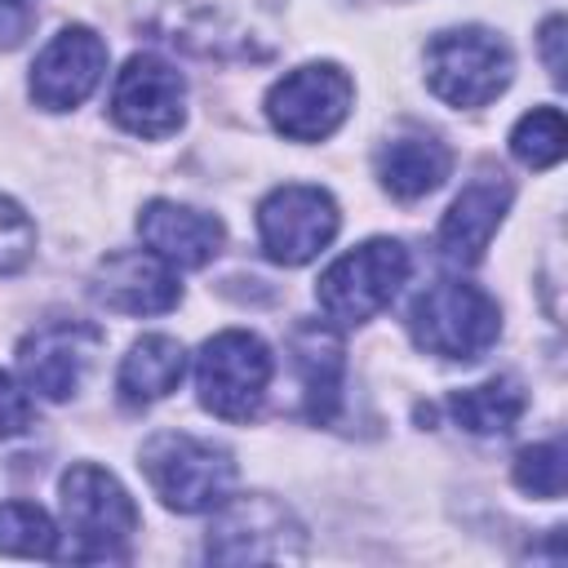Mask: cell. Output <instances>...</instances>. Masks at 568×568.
Segmentation results:
<instances>
[{"label": "cell", "mask_w": 568, "mask_h": 568, "mask_svg": "<svg viewBox=\"0 0 568 568\" xmlns=\"http://www.w3.org/2000/svg\"><path fill=\"white\" fill-rule=\"evenodd\" d=\"M559 44H564V18H550V22L541 27V53H546V71H550V80H564Z\"/></svg>", "instance_id": "484cf974"}, {"label": "cell", "mask_w": 568, "mask_h": 568, "mask_svg": "<svg viewBox=\"0 0 568 568\" xmlns=\"http://www.w3.org/2000/svg\"><path fill=\"white\" fill-rule=\"evenodd\" d=\"M186 373V351L182 342L164 337V333H146L129 346V355L120 359L115 373V390L129 408H146L155 399H164Z\"/></svg>", "instance_id": "e0dca14e"}, {"label": "cell", "mask_w": 568, "mask_h": 568, "mask_svg": "<svg viewBox=\"0 0 568 568\" xmlns=\"http://www.w3.org/2000/svg\"><path fill=\"white\" fill-rule=\"evenodd\" d=\"M93 293L102 306L120 311V315H160L169 306H178V275L169 262H160L151 248H124L111 253L98 275H93Z\"/></svg>", "instance_id": "5bb4252c"}, {"label": "cell", "mask_w": 568, "mask_h": 568, "mask_svg": "<svg viewBox=\"0 0 568 568\" xmlns=\"http://www.w3.org/2000/svg\"><path fill=\"white\" fill-rule=\"evenodd\" d=\"M453 169V155L444 142L426 138V133H404L390 138L377 151V178L395 200H422L430 195Z\"/></svg>", "instance_id": "ac0fdd59"}, {"label": "cell", "mask_w": 568, "mask_h": 568, "mask_svg": "<svg viewBox=\"0 0 568 568\" xmlns=\"http://www.w3.org/2000/svg\"><path fill=\"white\" fill-rule=\"evenodd\" d=\"M186 84L155 53H133L111 89V120L133 138H169L182 124Z\"/></svg>", "instance_id": "30bf717a"}, {"label": "cell", "mask_w": 568, "mask_h": 568, "mask_svg": "<svg viewBox=\"0 0 568 568\" xmlns=\"http://www.w3.org/2000/svg\"><path fill=\"white\" fill-rule=\"evenodd\" d=\"M515 484L532 497H564V444L559 439H546V444H528L519 457H515Z\"/></svg>", "instance_id": "7402d4cb"}, {"label": "cell", "mask_w": 568, "mask_h": 568, "mask_svg": "<svg viewBox=\"0 0 568 568\" xmlns=\"http://www.w3.org/2000/svg\"><path fill=\"white\" fill-rule=\"evenodd\" d=\"M288 355H293V368L302 377V395H306V413L311 422H328L337 413V399H342V342L328 324L320 320H306L288 333Z\"/></svg>", "instance_id": "2e32d148"}, {"label": "cell", "mask_w": 568, "mask_h": 568, "mask_svg": "<svg viewBox=\"0 0 568 568\" xmlns=\"http://www.w3.org/2000/svg\"><path fill=\"white\" fill-rule=\"evenodd\" d=\"M138 235L173 271H195L213 262V253L222 248V222L178 200H151L138 213Z\"/></svg>", "instance_id": "9a60e30c"}, {"label": "cell", "mask_w": 568, "mask_h": 568, "mask_svg": "<svg viewBox=\"0 0 568 568\" xmlns=\"http://www.w3.org/2000/svg\"><path fill=\"white\" fill-rule=\"evenodd\" d=\"M31 253H36V226H31V217L13 200L0 195V275L22 271L31 262Z\"/></svg>", "instance_id": "603a6c76"}, {"label": "cell", "mask_w": 568, "mask_h": 568, "mask_svg": "<svg viewBox=\"0 0 568 568\" xmlns=\"http://www.w3.org/2000/svg\"><path fill=\"white\" fill-rule=\"evenodd\" d=\"M106 71V44L89 27H62L31 62V98L44 111L80 106Z\"/></svg>", "instance_id": "7c38bea8"}, {"label": "cell", "mask_w": 568, "mask_h": 568, "mask_svg": "<svg viewBox=\"0 0 568 568\" xmlns=\"http://www.w3.org/2000/svg\"><path fill=\"white\" fill-rule=\"evenodd\" d=\"M204 555L217 564H284L302 559V524L275 497H226L213 506Z\"/></svg>", "instance_id": "52a82bcc"}, {"label": "cell", "mask_w": 568, "mask_h": 568, "mask_svg": "<svg viewBox=\"0 0 568 568\" xmlns=\"http://www.w3.org/2000/svg\"><path fill=\"white\" fill-rule=\"evenodd\" d=\"M102 346V333L84 320H53L40 324L36 333H27L18 342V373L31 390H40L44 399H71L80 390V377L93 359V351Z\"/></svg>", "instance_id": "8fae6325"}, {"label": "cell", "mask_w": 568, "mask_h": 568, "mask_svg": "<svg viewBox=\"0 0 568 568\" xmlns=\"http://www.w3.org/2000/svg\"><path fill=\"white\" fill-rule=\"evenodd\" d=\"M337 204L328 191L306 186V182H284L257 204V235L271 262L280 266H302L328 240L337 235Z\"/></svg>", "instance_id": "ba28073f"}, {"label": "cell", "mask_w": 568, "mask_h": 568, "mask_svg": "<svg viewBox=\"0 0 568 568\" xmlns=\"http://www.w3.org/2000/svg\"><path fill=\"white\" fill-rule=\"evenodd\" d=\"M31 22H36V9L27 0H0V49L22 44Z\"/></svg>", "instance_id": "d4e9b609"}, {"label": "cell", "mask_w": 568, "mask_h": 568, "mask_svg": "<svg viewBox=\"0 0 568 568\" xmlns=\"http://www.w3.org/2000/svg\"><path fill=\"white\" fill-rule=\"evenodd\" d=\"M351 98H355V84L342 67L311 62V67H297L284 80H275V89L266 93V115L284 138L320 142L346 120Z\"/></svg>", "instance_id": "9c48e42d"}, {"label": "cell", "mask_w": 568, "mask_h": 568, "mask_svg": "<svg viewBox=\"0 0 568 568\" xmlns=\"http://www.w3.org/2000/svg\"><path fill=\"white\" fill-rule=\"evenodd\" d=\"M408 280V248L399 240H364L359 248L342 253L315 284V297L333 324H364Z\"/></svg>", "instance_id": "5b68a950"}, {"label": "cell", "mask_w": 568, "mask_h": 568, "mask_svg": "<svg viewBox=\"0 0 568 568\" xmlns=\"http://www.w3.org/2000/svg\"><path fill=\"white\" fill-rule=\"evenodd\" d=\"M142 475L155 488V497L178 515H200L226 501L235 484V462L222 444L186 435V430H160L142 444Z\"/></svg>", "instance_id": "6da1fadb"}, {"label": "cell", "mask_w": 568, "mask_h": 568, "mask_svg": "<svg viewBox=\"0 0 568 568\" xmlns=\"http://www.w3.org/2000/svg\"><path fill=\"white\" fill-rule=\"evenodd\" d=\"M564 142H568V133H564V111H559V106H537V111H528V115L515 124V133H510V151H515V160L528 164V169H550V164H559V160H564Z\"/></svg>", "instance_id": "44dd1931"}, {"label": "cell", "mask_w": 568, "mask_h": 568, "mask_svg": "<svg viewBox=\"0 0 568 568\" xmlns=\"http://www.w3.org/2000/svg\"><path fill=\"white\" fill-rule=\"evenodd\" d=\"M408 333L439 359H479L501 333V311L479 284L439 280L413 302Z\"/></svg>", "instance_id": "7a4b0ae2"}, {"label": "cell", "mask_w": 568, "mask_h": 568, "mask_svg": "<svg viewBox=\"0 0 568 568\" xmlns=\"http://www.w3.org/2000/svg\"><path fill=\"white\" fill-rule=\"evenodd\" d=\"M200 404L222 422H248L271 386V351L257 333L222 328L200 346L195 359Z\"/></svg>", "instance_id": "3957f363"}, {"label": "cell", "mask_w": 568, "mask_h": 568, "mask_svg": "<svg viewBox=\"0 0 568 568\" xmlns=\"http://www.w3.org/2000/svg\"><path fill=\"white\" fill-rule=\"evenodd\" d=\"M506 209H510V182H506L501 173H475V178L462 186V195L448 204L444 222H439L435 244H439L444 262H453V266H475V262L484 257L493 231L501 226Z\"/></svg>", "instance_id": "4fadbf2b"}, {"label": "cell", "mask_w": 568, "mask_h": 568, "mask_svg": "<svg viewBox=\"0 0 568 568\" xmlns=\"http://www.w3.org/2000/svg\"><path fill=\"white\" fill-rule=\"evenodd\" d=\"M62 515L80 541L75 559H124V546L138 532V506L124 484L89 462L62 475Z\"/></svg>", "instance_id": "8992f818"}, {"label": "cell", "mask_w": 568, "mask_h": 568, "mask_svg": "<svg viewBox=\"0 0 568 568\" xmlns=\"http://www.w3.org/2000/svg\"><path fill=\"white\" fill-rule=\"evenodd\" d=\"M0 555L53 559L58 555L53 519L31 501H0Z\"/></svg>", "instance_id": "ffe728a7"}, {"label": "cell", "mask_w": 568, "mask_h": 568, "mask_svg": "<svg viewBox=\"0 0 568 568\" xmlns=\"http://www.w3.org/2000/svg\"><path fill=\"white\" fill-rule=\"evenodd\" d=\"M524 408H528V395L515 377H488L479 386H466V390L448 395V413L470 435H506L524 417Z\"/></svg>", "instance_id": "d6986e66"}, {"label": "cell", "mask_w": 568, "mask_h": 568, "mask_svg": "<svg viewBox=\"0 0 568 568\" xmlns=\"http://www.w3.org/2000/svg\"><path fill=\"white\" fill-rule=\"evenodd\" d=\"M510 49L484 27L439 31L426 44V80L448 106H488L510 84Z\"/></svg>", "instance_id": "277c9868"}, {"label": "cell", "mask_w": 568, "mask_h": 568, "mask_svg": "<svg viewBox=\"0 0 568 568\" xmlns=\"http://www.w3.org/2000/svg\"><path fill=\"white\" fill-rule=\"evenodd\" d=\"M27 426H31V399H27V390L9 373H0V435H22Z\"/></svg>", "instance_id": "cb8c5ba5"}]
</instances>
